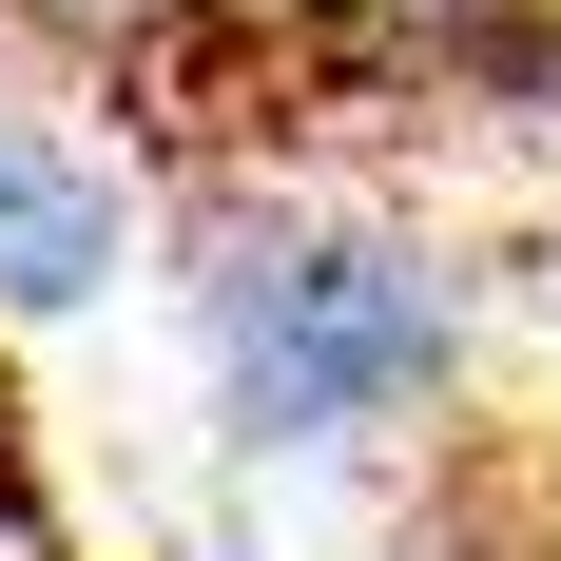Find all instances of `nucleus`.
I'll list each match as a JSON object with an SVG mask.
<instances>
[{
  "mask_svg": "<svg viewBox=\"0 0 561 561\" xmlns=\"http://www.w3.org/2000/svg\"><path fill=\"white\" fill-rule=\"evenodd\" d=\"M194 330L252 446H330L446 388V272L330 214H214L194 232Z\"/></svg>",
  "mask_w": 561,
  "mask_h": 561,
  "instance_id": "obj_1",
  "label": "nucleus"
},
{
  "mask_svg": "<svg viewBox=\"0 0 561 561\" xmlns=\"http://www.w3.org/2000/svg\"><path fill=\"white\" fill-rule=\"evenodd\" d=\"M116 272V174L58 156L39 116H0V310H78Z\"/></svg>",
  "mask_w": 561,
  "mask_h": 561,
  "instance_id": "obj_2",
  "label": "nucleus"
},
{
  "mask_svg": "<svg viewBox=\"0 0 561 561\" xmlns=\"http://www.w3.org/2000/svg\"><path fill=\"white\" fill-rule=\"evenodd\" d=\"M252 20H310V39L388 58V78H542V0H252Z\"/></svg>",
  "mask_w": 561,
  "mask_h": 561,
  "instance_id": "obj_3",
  "label": "nucleus"
},
{
  "mask_svg": "<svg viewBox=\"0 0 561 561\" xmlns=\"http://www.w3.org/2000/svg\"><path fill=\"white\" fill-rule=\"evenodd\" d=\"M20 20H39V39H78V58H174L214 0H20Z\"/></svg>",
  "mask_w": 561,
  "mask_h": 561,
  "instance_id": "obj_4",
  "label": "nucleus"
}]
</instances>
